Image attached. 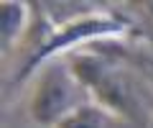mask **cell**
<instances>
[{
  "label": "cell",
  "instance_id": "6da1fadb",
  "mask_svg": "<svg viewBox=\"0 0 153 128\" xmlns=\"http://www.w3.org/2000/svg\"><path fill=\"white\" fill-rule=\"evenodd\" d=\"M64 128H102L100 115H94L92 110H76L69 121L64 123Z\"/></svg>",
  "mask_w": 153,
  "mask_h": 128
}]
</instances>
